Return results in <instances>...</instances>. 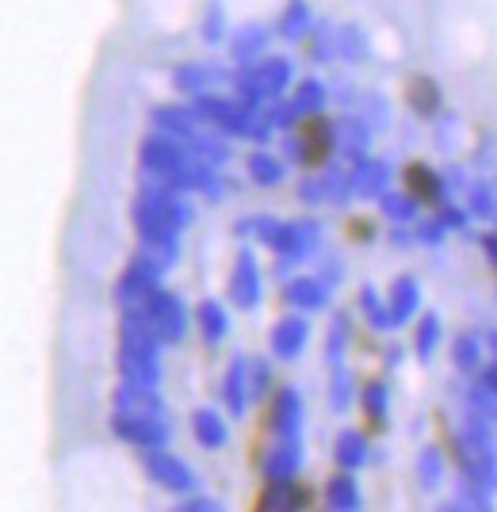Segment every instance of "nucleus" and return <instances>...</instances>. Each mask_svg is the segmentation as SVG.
I'll list each match as a JSON object with an SVG mask.
<instances>
[]
</instances>
